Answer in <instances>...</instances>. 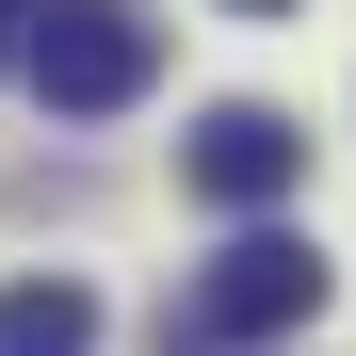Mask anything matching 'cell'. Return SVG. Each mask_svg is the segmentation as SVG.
I'll list each match as a JSON object with an SVG mask.
<instances>
[{"instance_id":"obj_1","label":"cell","mask_w":356,"mask_h":356,"mask_svg":"<svg viewBox=\"0 0 356 356\" xmlns=\"http://www.w3.org/2000/svg\"><path fill=\"white\" fill-rule=\"evenodd\" d=\"M17 65L49 97V130H97V113H130L162 81V17L146 0H33L17 17Z\"/></svg>"},{"instance_id":"obj_2","label":"cell","mask_w":356,"mask_h":356,"mask_svg":"<svg viewBox=\"0 0 356 356\" xmlns=\"http://www.w3.org/2000/svg\"><path fill=\"white\" fill-rule=\"evenodd\" d=\"M308 308H324V259L291 243V227H259V211H243V243H227V259L162 308V356H243V340H291Z\"/></svg>"},{"instance_id":"obj_3","label":"cell","mask_w":356,"mask_h":356,"mask_svg":"<svg viewBox=\"0 0 356 356\" xmlns=\"http://www.w3.org/2000/svg\"><path fill=\"white\" fill-rule=\"evenodd\" d=\"M178 195H195V211H227V227H243V211H275V195H308V130H291L275 97H227L211 130L178 146Z\"/></svg>"},{"instance_id":"obj_4","label":"cell","mask_w":356,"mask_h":356,"mask_svg":"<svg viewBox=\"0 0 356 356\" xmlns=\"http://www.w3.org/2000/svg\"><path fill=\"white\" fill-rule=\"evenodd\" d=\"M0 356H97V291L81 275H17L0 291Z\"/></svg>"},{"instance_id":"obj_5","label":"cell","mask_w":356,"mask_h":356,"mask_svg":"<svg viewBox=\"0 0 356 356\" xmlns=\"http://www.w3.org/2000/svg\"><path fill=\"white\" fill-rule=\"evenodd\" d=\"M227 17H291V0H227Z\"/></svg>"},{"instance_id":"obj_6","label":"cell","mask_w":356,"mask_h":356,"mask_svg":"<svg viewBox=\"0 0 356 356\" xmlns=\"http://www.w3.org/2000/svg\"><path fill=\"white\" fill-rule=\"evenodd\" d=\"M17 17H33V0H0V49H17Z\"/></svg>"}]
</instances>
